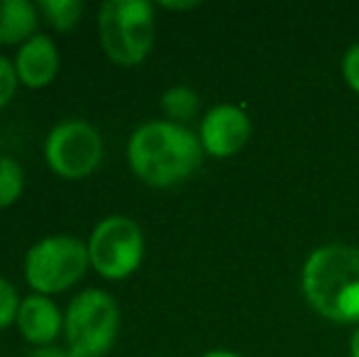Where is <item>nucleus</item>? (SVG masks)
<instances>
[{
  "label": "nucleus",
  "mask_w": 359,
  "mask_h": 357,
  "mask_svg": "<svg viewBox=\"0 0 359 357\" xmlns=\"http://www.w3.org/2000/svg\"><path fill=\"white\" fill-rule=\"evenodd\" d=\"M18 330L27 343L44 348L57 340L59 333H64V314L49 296L29 294L22 299L18 311Z\"/></svg>",
  "instance_id": "9"
},
{
  "label": "nucleus",
  "mask_w": 359,
  "mask_h": 357,
  "mask_svg": "<svg viewBox=\"0 0 359 357\" xmlns=\"http://www.w3.org/2000/svg\"><path fill=\"white\" fill-rule=\"evenodd\" d=\"M203 154L198 135L171 120L140 125L128 142L130 167L149 186H174L189 179L201 167Z\"/></svg>",
  "instance_id": "1"
},
{
  "label": "nucleus",
  "mask_w": 359,
  "mask_h": 357,
  "mask_svg": "<svg viewBox=\"0 0 359 357\" xmlns=\"http://www.w3.org/2000/svg\"><path fill=\"white\" fill-rule=\"evenodd\" d=\"M350 355L359 357V325H357V330L352 333V338H350Z\"/></svg>",
  "instance_id": "20"
},
{
  "label": "nucleus",
  "mask_w": 359,
  "mask_h": 357,
  "mask_svg": "<svg viewBox=\"0 0 359 357\" xmlns=\"http://www.w3.org/2000/svg\"><path fill=\"white\" fill-rule=\"evenodd\" d=\"M198 105H201L198 93L189 86H171L161 95V110H164L166 118L176 125H184V123H189L191 118H196Z\"/></svg>",
  "instance_id": "12"
},
{
  "label": "nucleus",
  "mask_w": 359,
  "mask_h": 357,
  "mask_svg": "<svg viewBox=\"0 0 359 357\" xmlns=\"http://www.w3.org/2000/svg\"><path fill=\"white\" fill-rule=\"evenodd\" d=\"M161 8H166V10H194V8H198V3H169V0H164Z\"/></svg>",
  "instance_id": "19"
},
{
  "label": "nucleus",
  "mask_w": 359,
  "mask_h": 357,
  "mask_svg": "<svg viewBox=\"0 0 359 357\" xmlns=\"http://www.w3.org/2000/svg\"><path fill=\"white\" fill-rule=\"evenodd\" d=\"M44 159L62 179H83L103 159V137L86 120H64L44 140Z\"/></svg>",
  "instance_id": "7"
},
{
  "label": "nucleus",
  "mask_w": 359,
  "mask_h": 357,
  "mask_svg": "<svg viewBox=\"0 0 359 357\" xmlns=\"http://www.w3.org/2000/svg\"><path fill=\"white\" fill-rule=\"evenodd\" d=\"M90 267L103 279H125L140 267L144 255L142 228L128 215H108L88 238Z\"/></svg>",
  "instance_id": "6"
},
{
  "label": "nucleus",
  "mask_w": 359,
  "mask_h": 357,
  "mask_svg": "<svg viewBox=\"0 0 359 357\" xmlns=\"http://www.w3.org/2000/svg\"><path fill=\"white\" fill-rule=\"evenodd\" d=\"M18 72H15V62H10L8 57L0 54V110L15 98V90H18Z\"/></svg>",
  "instance_id": "16"
},
{
  "label": "nucleus",
  "mask_w": 359,
  "mask_h": 357,
  "mask_svg": "<svg viewBox=\"0 0 359 357\" xmlns=\"http://www.w3.org/2000/svg\"><path fill=\"white\" fill-rule=\"evenodd\" d=\"M90 267L88 245L72 235H49L25 255V279L34 294H59L74 286Z\"/></svg>",
  "instance_id": "5"
},
{
  "label": "nucleus",
  "mask_w": 359,
  "mask_h": 357,
  "mask_svg": "<svg viewBox=\"0 0 359 357\" xmlns=\"http://www.w3.org/2000/svg\"><path fill=\"white\" fill-rule=\"evenodd\" d=\"M83 10H86V5L81 3V0H39L37 3V13H42L44 20H47L52 27L62 29V32L72 29L74 25L79 22Z\"/></svg>",
  "instance_id": "13"
},
{
  "label": "nucleus",
  "mask_w": 359,
  "mask_h": 357,
  "mask_svg": "<svg viewBox=\"0 0 359 357\" xmlns=\"http://www.w3.org/2000/svg\"><path fill=\"white\" fill-rule=\"evenodd\" d=\"M342 74H345L347 86L359 93V44H352L347 49L345 59H342Z\"/></svg>",
  "instance_id": "17"
},
{
  "label": "nucleus",
  "mask_w": 359,
  "mask_h": 357,
  "mask_svg": "<svg viewBox=\"0 0 359 357\" xmlns=\"http://www.w3.org/2000/svg\"><path fill=\"white\" fill-rule=\"evenodd\" d=\"M301 286L308 304L323 318L359 325V250L323 245L308 255Z\"/></svg>",
  "instance_id": "2"
},
{
  "label": "nucleus",
  "mask_w": 359,
  "mask_h": 357,
  "mask_svg": "<svg viewBox=\"0 0 359 357\" xmlns=\"http://www.w3.org/2000/svg\"><path fill=\"white\" fill-rule=\"evenodd\" d=\"M37 29V5L29 0H0V44H25Z\"/></svg>",
  "instance_id": "11"
},
{
  "label": "nucleus",
  "mask_w": 359,
  "mask_h": 357,
  "mask_svg": "<svg viewBox=\"0 0 359 357\" xmlns=\"http://www.w3.org/2000/svg\"><path fill=\"white\" fill-rule=\"evenodd\" d=\"M27 357H76L69 348H57V345H44V348H34Z\"/></svg>",
  "instance_id": "18"
},
{
  "label": "nucleus",
  "mask_w": 359,
  "mask_h": 357,
  "mask_svg": "<svg viewBox=\"0 0 359 357\" xmlns=\"http://www.w3.org/2000/svg\"><path fill=\"white\" fill-rule=\"evenodd\" d=\"M98 32L108 59L120 67L142 64L154 44V5L147 0H105Z\"/></svg>",
  "instance_id": "3"
},
{
  "label": "nucleus",
  "mask_w": 359,
  "mask_h": 357,
  "mask_svg": "<svg viewBox=\"0 0 359 357\" xmlns=\"http://www.w3.org/2000/svg\"><path fill=\"white\" fill-rule=\"evenodd\" d=\"M120 325L115 299L103 289L76 294L64 314V338L76 357H103L113 348Z\"/></svg>",
  "instance_id": "4"
},
{
  "label": "nucleus",
  "mask_w": 359,
  "mask_h": 357,
  "mask_svg": "<svg viewBox=\"0 0 359 357\" xmlns=\"http://www.w3.org/2000/svg\"><path fill=\"white\" fill-rule=\"evenodd\" d=\"M20 296L18 289L10 284L5 276H0V330L8 328L10 323L18 321V311H20Z\"/></svg>",
  "instance_id": "15"
},
{
  "label": "nucleus",
  "mask_w": 359,
  "mask_h": 357,
  "mask_svg": "<svg viewBox=\"0 0 359 357\" xmlns=\"http://www.w3.org/2000/svg\"><path fill=\"white\" fill-rule=\"evenodd\" d=\"M15 72L20 83L27 88H44L57 79L59 72V49L47 34H34L25 44H20L15 57Z\"/></svg>",
  "instance_id": "10"
},
{
  "label": "nucleus",
  "mask_w": 359,
  "mask_h": 357,
  "mask_svg": "<svg viewBox=\"0 0 359 357\" xmlns=\"http://www.w3.org/2000/svg\"><path fill=\"white\" fill-rule=\"evenodd\" d=\"M203 357H240V355L230 353V350H210V353H205Z\"/></svg>",
  "instance_id": "21"
},
{
  "label": "nucleus",
  "mask_w": 359,
  "mask_h": 357,
  "mask_svg": "<svg viewBox=\"0 0 359 357\" xmlns=\"http://www.w3.org/2000/svg\"><path fill=\"white\" fill-rule=\"evenodd\" d=\"M198 137L205 154L227 159L250 142L252 123L245 110L237 108V105H215L205 113Z\"/></svg>",
  "instance_id": "8"
},
{
  "label": "nucleus",
  "mask_w": 359,
  "mask_h": 357,
  "mask_svg": "<svg viewBox=\"0 0 359 357\" xmlns=\"http://www.w3.org/2000/svg\"><path fill=\"white\" fill-rule=\"evenodd\" d=\"M25 172L13 157H0V208H8L22 196Z\"/></svg>",
  "instance_id": "14"
}]
</instances>
